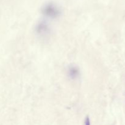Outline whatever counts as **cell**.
I'll list each match as a JSON object with an SVG mask.
<instances>
[{"instance_id":"obj_1","label":"cell","mask_w":125,"mask_h":125,"mask_svg":"<svg viewBox=\"0 0 125 125\" xmlns=\"http://www.w3.org/2000/svg\"><path fill=\"white\" fill-rule=\"evenodd\" d=\"M42 12L43 15L50 18H56L61 15L60 9L52 2H48L44 5L42 9Z\"/></svg>"},{"instance_id":"obj_2","label":"cell","mask_w":125,"mask_h":125,"mask_svg":"<svg viewBox=\"0 0 125 125\" xmlns=\"http://www.w3.org/2000/svg\"><path fill=\"white\" fill-rule=\"evenodd\" d=\"M35 30H36V32L39 35L45 36L50 32V27L46 22L42 21L39 22L37 24Z\"/></svg>"},{"instance_id":"obj_3","label":"cell","mask_w":125,"mask_h":125,"mask_svg":"<svg viewBox=\"0 0 125 125\" xmlns=\"http://www.w3.org/2000/svg\"><path fill=\"white\" fill-rule=\"evenodd\" d=\"M68 75L72 79H76L79 76V70L75 66H71L68 69Z\"/></svg>"},{"instance_id":"obj_4","label":"cell","mask_w":125,"mask_h":125,"mask_svg":"<svg viewBox=\"0 0 125 125\" xmlns=\"http://www.w3.org/2000/svg\"><path fill=\"white\" fill-rule=\"evenodd\" d=\"M85 125H90V119H89V117H87L85 120Z\"/></svg>"}]
</instances>
